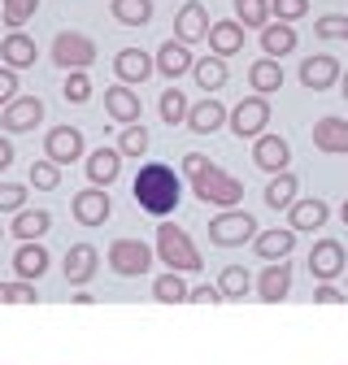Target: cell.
Listing matches in <instances>:
<instances>
[{
    "mask_svg": "<svg viewBox=\"0 0 348 365\" xmlns=\"http://www.w3.org/2000/svg\"><path fill=\"white\" fill-rule=\"evenodd\" d=\"M130 192H135V200H140V209H144V213L165 217V213H174V205H179L183 182H179V174H174L165 161H153V165H144V170L135 174Z\"/></svg>",
    "mask_w": 348,
    "mask_h": 365,
    "instance_id": "1",
    "label": "cell"
},
{
    "mask_svg": "<svg viewBox=\"0 0 348 365\" xmlns=\"http://www.w3.org/2000/svg\"><path fill=\"white\" fill-rule=\"evenodd\" d=\"M183 170H188V178H192V187H196V196L205 200V205H218V209H231V205H240L244 200V187L231 178V174H222L209 157H200V153H188L183 157Z\"/></svg>",
    "mask_w": 348,
    "mask_h": 365,
    "instance_id": "2",
    "label": "cell"
},
{
    "mask_svg": "<svg viewBox=\"0 0 348 365\" xmlns=\"http://www.w3.org/2000/svg\"><path fill=\"white\" fill-rule=\"evenodd\" d=\"M157 257L174 269V274H196L200 269V252L192 244V235L174 222H161L157 226Z\"/></svg>",
    "mask_w": 348,
    "mask_h": 365,
    "instance_id": "3",
    "label": "cell"
},
{
    "mask_svg": "<svg viewBox=\"0 0 348 365\" xmlns=\"http://www.w3.org/2000/svg\"><path fill=\"white\" fill-rule=\"evenodd\" d=\"M53 61L61 66V70H87L96 61V43L87 39V35H78V31H66V35H57L53 39Z\"/></svg>",
    "mask_w": 348,
    "mask_h": 365,
    "instance_id": "4",
    "label": "cell"
},
{
    "mask_svg": "<svg viewBox=\"0 0 348 365\" xmlns=\"http://www.w3.org/2000/svg\"><path fill=\"white\" fill-rule=\"evenodd\" d=\"M109 265L122 274V279H140V274H148V265H153V252L140 240H113L109 244Z\"/></svg>",
    "mask_w": 348,
    "mask_h": 365,
    "instance_id": "5",
    "label": "cell"
},
{
    "mask_svg": "<svg viewBox=\"0 0 348 365\" xmlns=\"http://www.w3.org/2000/svg\"><path fill=\"white\" fill-rule=\"evenodd\" d=\"M252 235H257L252 213H222V217L209 222V240H213L218 248H235V244H244V240H252Z\"/></svg>",
    "mask_w": 348,
    "mask_h": 365,
    "instance_id": "6",
    "label": "cell"
},
{
    "mask_svg": "<svg viewBox=\"0 0 348 365\" xmlns=\"http://www.w3.org/2000/svg\"><path fill=\"white\" fill-rule=\"evenodd\" d=\"M266 122H270V105L261 101V96H248V101H240L231 109V130L240 135V140H248V135H257V140H261Z\"/></svg>",
    "mask_w": 348,
    "mask_h": 365,
    "instance_id": "7",
    "label": "cell"
},
{
    "mask_svg": "<svg viewBox=\"0 0 348 365\" xmlns=\"http://www.w3.org/2000/svg\"><path fill=\"white\" fill-rule=\"evenodd\" d=\"M44 148H48V161L70 165V161L83 157V130L78 126H53L48 135H44Z\"/></svg>",
    "mask_w": 348,
    "mask_h": 365,
    "instance_id": "8",
    "label": "cell"
},
{
    "mask_svg": "<svg viewBox=\"0 0 348 365\" xmlns=\"http://www.w3.org/2000/svg\"><path fill=\"white\" fill-rule=\"evenodd\" d=\"M309 274H314L318 283L339 279V274H344V248H339L335 240H318V244L309 248Z\"/></svg>",
    "mask_w": 348,
    "mask_h": 365,
    "instance_id": "9",
    "label": "cell"
},
{
    "mask_svg": "<svg viewBox=\"0 0 348 365\" xmlns=\"http://www.w3.org/2000/svg\"><path fill=\"white\" fill-rule=\"evenodd\" d=\"M252 161H257V170H266V174H287L292 148H287V140H279V135H261L257 148H252Z\"/></svg>",
    "mask_w": 348,
    "mask_h": 365,
    "instance_id": "10",
    "label": "cell"
},
{
    "mask_svg": "<svg viewBox=\"0 0 348 365\" xmlns=\"http://www.w3.org/2000/svg\"><path fill=\"white\" fill-rule=\"evenodd\" d=\"M109 213H113V205H109V196H105L101 187H87V192L74 196V217H78L83 226H105Z\"/></svg>",
    "mask_w": 348,
    "mask_h": 365,
    "instance_id": "11",
    "label": "cell"
},
{
    "mask_svg": "<svg viewBox=\"0 0 348 365\" xmlns=\"http://www.w3.org/2000/svg\"><path fill=\"white\" fill-rule=\"evenodd\" d=\"M39 118H44V101H39V96H18V101L5 109V130H14V135L35 130Z\"/></svg>",
    "mask_w": 348,
    "mask_h": 365,
    "instance_id": "12",
    "label": "cell"
},
{
    "mask_svg": "<svg viewBox=\"0 0 348 365\" xmlns=\"http://www.w3.org/2000/svg\"><path fill=\"white\" fill-rule=\"evenodd\" d=\"M96 248L92 244H74L70 252H66V283H74V287H83L87 279L96 274Z\"/></svg>",
    "mask_w": 348,
    "mask_h": 365,
    "instance_id": "13",
    "label": "cell"
},
{
    "mask_svg": "<svg viewBox=\"0 0 348 365\" xmlns=\"http://www.w3.org/2000/svg\"><path fill=\"white\" fill-rule=\"evenodd\" d=\"M44 269H48V248H44V244H22L14 252V274L22 283H35Z\"/></svg>",
    "mask_w": 348,
    "mask_h": 365,
    "instance_id": "14",
    "label": "cell"
},
{
    "mask_svg": "<svg viewBox=\"0 0 348 365\" xmlns=\"http://www.w3.org/2000/svg\"><path fill=\"white\" fill-rule=\"evenodd\" d=\"M174 31H179V43H196V39H205L209 35V14H205V5H183L179 9V18H174Z\"/></svg>",
    "mask_w": 348,
    "mask_h": 365,
    "instance_id": "15",
    "label": "cell"
},
{
    "mask_svg": "<svg viewBox=\"0 0 348 365\" xmlns=\"http://www.w3.org/2000/svg\"><path fill=\"white\" fill-rule=\"evenodd\" d=\"M105 109H109L113 122H126V126H130V122H140V96H135L130 87H122V83L105 91Z\"/></svg>",
    "mask_w": 348,
    "mask_h": 365,
    "instance_id": "16",
    "label": "cell"
},
{
    "mask_svg": "<svg viewBox=\"0 0 348 365\" xmlns=\"http://www.w3.org/2000/svg\"><path fill=\"white\" fill-rule=\"evenodd\" d=\"M113 70H118L122 87H126V83H144V78L153 74V57H148L144 48H122L118 61H113Z\"/></svg>",
    "mask_w": 348,
    "mask_h": 365,
    "instance_id": "17",
    "label": "cell"
},
{
    "mask_svg": "<svg viewBox=\"0 0 348 365\" xmlns=\"http://www.w3.org/2000/svg\"><path fill=\"white\" fill-rule=\"evenodd\" d=\"M122 170V153L118 148H96L92 157H87V178L96 182V187H109V182L118 178Z\"/></svg>",
    "mask_w": 348,
    "mask_h": 365,
    "instance_id": "18",
    "label": "cell"
},
{
    "mask_svg": "<svg viewBox=\"0 0 348 365\" xmlns=\"http://www.w3.org/2000/svg\"><path fill=\"white\" fill-rule=\"evenodd\" d=\"M257 292H261V300H266V304L287 300V292H292V269H287V261H279V265H270L266 274H261Z\"/></svg>",
    "mask_w": 348,
    "mask_h": 365,
    "instance_id": "19",
    "label": "cell"
},
{
    "mask_svg": "<svg viewBox=\"0 0 348 365\" xmlns=\"http://www.w3.org/2000/svg\"><path fill=\"white\" fill-rule=\"evenodd\" d=\"M335 78H339V61H335V57H309V61H300V83H304V87L322 91V87H331Z\"/></svg>",
    "mask_w": 348,
    "mask_h": 365,
    "instance_id": "20",
    "label": "cell"
},
{
    "mask_svg": "<svg viewBox=\"0 0 348 365\" xmlns=\"http://www.w3.org/2000/svg\"><path fill=\"white\" fill-rule=\"evenodd\" d=\"M314 144L322 153H348V122L344 118H322L314 126Z\"/></svg>",
    "mask_w": 348,
    "mask_h": 365,
    "instance_id": "21",
    "label": "cell"
},
{
    "mask_svg": "<svg viewBox=\"0 0 348 365\" xmlns=\"http://www.w3.org/2000/svg\"><path fill=\"white\" fill-rule=\"evenodd\" d=\"M209 48H213L218 57L240 53V48H244V26H240V22H213V26H209Z\"/></svg>",
    "mask_w": 348,
    "mask_h": 365,
    "instance_id": "22",
    "label": "cell"
},
{
    "mask_svg": "<svg viewBox=\"0 0 348 365\" xmlns=\"http://www.w3.org/2000/svg\"><path fill=\"white\" fill-rule=\"evenodd\" d=\"M0 57L9 61V70H26V66H35V39H26L22 31L5 35V43H0Z\"/></svg>",
    "mask_w": 348,
    "mask_h": 365,
    "instance_id": "23",
    "label": "cell"
},
{
    "mask_svg": "<svg viewBox=\"0 0 348 365\" xmlns=\"http://www.w3.org/2000/svg\"><path fill=\"white\" fill-rule=\"evenodd\" d=\"M222 122H227V109L218 105L213 96H209V101H200V105L188 113V130H192V135H209V130H218Z\"/></svg>",
    "mask_w": 348,
    "mask_h": 365,
    "instance_id": "24",
    "label": "cell"
},
{
    "mask_svg": "<svg viewBox=\"0 0 348 365\" xmlns=\"http://www.w3.org/2000/svg\"><path fill=\"white\" fill-rule=\"evenodd\" d=\"M296 248V235L292 231H261V240H257V257H266V261H287V252Z\"/></svg>",
    "mask_w": 348,
    "mask_h": 365,
    "instance_id": "25",
    "label": "cell"
},
{
    "mask_svg": "<svg viewBox=\"0 0 348 365\" xmlns=\"http://www.w3.org/2000/svg\"><path fill=\"white\" fill-rule=\"evenodd\" d=\"M48 213H44V209H22L18 217H14V235L22 240V244H39V235L44 231H48Z\"/></svg>",
    "mask_w": 348,
    "mask_h": 365,
    "instance_id": "26",
    "label": "cell"
},
{
    "mask_svg": "<svg viewBox=\"0 0 348 365\" xmlns=\"http://www.w3.org/2000/svg\"><path fill=\"white\" fill-rule=\"evenodd\" d=\"M248 83H252V91L257 96H270V91H279L283 87V70H279V61H252V70H248Z\"/></svg>",
    "mask_w": 348,
    "mask_h": 365,
    "instance_id": "27",
    "label": "cell"
},
{
    "mask_svg": "<svg viewBox=\"0 0 348 365\" xmlns=\"http://www.w3.org/2000/svg\"><path fill=\"white\" fill-rule=\"evenodd\" d=\"M188 66H192V53H188V43H179V39L161 43V53H157V70H161V74L179 78V74H183Z\"/></svg>",
    "mask_w": 348,
    "mask_h": 365,
    "instance_id": "28",
    "label": "cell"
},
{
    "mask_svg": "<svg viewBox=\"0 0 348 365\" xmlns=\"http://www.w3.org/2000/svg\"><path fill=\"white\" fill-rule=\"evenodd\" d=\"M327 222V205L322 200H296L292 205V231H318Z\"/></svg>",
    "mask_w": 348,
    "mask_h": 365,
    "instance_id": "29",
    "label": "cell"
},
{
    "mask_svg": "<svg viewBox=\"0 0 348 365\" xmlns=\"http://www.w3.org/2000/svg\"><path fill=\"white\" fill-rule=\"evenodd\" d=\"M261 48H266V57H270V61H275V57H283V53H292V48H296V31H292L287 22L266 26V31H261Z\"/></svg>",
    "mask_w": 348,
    "mask_h": 365,
    "instance_id": "30",
    "label": "cell"
},
{
    "mask_svg": "<svg viewBox=\"0 0 348 365\" xmlns=\"http://www.w3.org/2000/svg\"><path fill=\"white\" fill-rule=\"evenodd\" d=\"M153 296L161 300V304H183V300H192V292H188V283H183V274H161V279L153 283Z\"/></svg>",
    "mask_w": 348,
    "mask_h": 365,
    "instance_id": "31",
    "label": "cell"
},
{
    "mask_svg": "<svg viewBox=\"0 0 348 365\" xmlns=\"http://www.w3.org/2000/svg\"><path fill=\"white\" fill-rule=\"evenodd\" d=\"M248 287H252V283H248V269H244V265H227L222 274H218V292H222L227 300H244Z\"/></svg>",
    "mask_w": 348,
    "mask_h": 365,
    "instance_id": "32",
    "label": "cell"
},
{
    "mask_svg": "<svg viewBox=\"0 0 348 365\" xmlns=\"http://www.w3.org/2000/svg\"><path fill=\"white\" fill-rule=\"evenodd\" d=\"M266 205H270V209H292V205H296V178H292V174H275V178H270Z\"/></svg>",
    "mask_w": 348,
    "mask_h": 365,
    "instance_id": "33",
    "label": "cell"
},
{
    "mask_svg": "<svg viewBox=\"0 0 348 365\" xmlns=\"http://www.w3.org/2000/svg\"><path fill=\"white\" fill-rule=\"evenodd\" d=\"M113 18L122 26H144L153 18V5L148 0H113Z\"/></svg>",
    "mask_w": 348,
    "mask_h": 365,
    "instance_id": "34",
    "label": "cell"
},
{
    "mask_svg": "<svg viewBox=\"0 0 348 365\" xmlns=\"http://www.w3.org/2000/svg\"><path fill=\"white\" fill-rule=\"evenodd\" d=\"M192 70H196V83H200L205 91H218V87L227 83V61H218V57H209V61H196Z\"/></svg>",
    "mask_w": 348,
    "mask_h": 365,
    "instance_id": "35",
    "label": "cell"
},
{
    "mask_svg": "<svg viewBox=\"0 0 348 365\" xmlns=\"http://www.w3.org/2000/svg\"><path fill=\"white\" fill-rule=\"evenodd\" d=\"M188 101H183V91L179 87H170V91H161V118L174 126V122H188Z\"/></svg>",
    "mask_w": 348,
    "mask_h": 365,
    "instance_id": "36",
    "label": "cell"
},
{
    "mask_svg": "<svg viewBox=\"0 0 348 365\" xmlns=\"http://www.w3.org/2000/svg\"><path fill=\"white\" fill-rule=\"evenodd\" d=\"M118 153H126V157H144V153H148V130H144V126H130V130H122Z\"/></svg>",
    "mask_w": 348,
    "mask_h": 365,
    "instance_id": "37",
    "label": "cell"
},
{
    "mask_svg": "<svg viewBox=\"0 0 348 365\" xmlns=\"http://www.w3.org/2000/svg\"><path fill=\"white\" fill-rule=\"evenodd\" d=\"M235 14H240L244 26H266L270 5H266V0H235Z\"/></svg>",
    "mask_w": 348,
    "mask_h": 365,
    "instance_id": "38",
    "label": "cell"
},
{
    "mask_svg": "<svg viewBox=\"0 0 348 365\" xmlns=\"http://www.w3.org/2000/svg\"><path fill=\"white\" fill-rule=\"evenodd\" d=\"M31 182L39 192H53L57 182H61V170H57V161H35L31 165Z\"/></svg>",
    "mask_w": 348,
    "mask_h": 365,
    "instance_id": "39",
    "label": "cell"
},
{
    "mask_svg": "<svg viewBox=\"0 0 348 365\" xmlns=\"http://www.w3.org/2000/svg\"><path fill=\"white\" fill-rule=\"evenodd\" d=\"M22 200H26L22 182H0V213H22Z\"/></svg>",
    "mask_w": 348,
    "mask_h": 365,
    "instance_id": "40",
    "label": "cell"
},
{
    "mask_svg": "<svg viewBox=\"0 0 348 365\" xmlns=\"http://www.w3.org/2000/svg\"><path fill=\"white\" fill-rule=\"evenodd\" d=\"M87 96H92V83H87V74H83V70L66 74V101H70V105H83Z\"/></svg>",
    "mask_w": 348,
    "mask_h": 365,
    "instance_id": "41",
    "label": "cell"
},
{
    "mask_svg": "<svg viewBox=\"0 0 348 365\" xmlns=\"http://www.w3.org/2000/svg\"><path fill=\"white\" fill-rule=\"evenodd\" d=\"M322 39H348V18L344 14H327V18H318V26H314Z\"/></svg>",
    "mask_w": 348,
    "mask_h": 365,
    "instance_id": "42",
    "label": "cell"
},
{
    "mask_svg": "<svg viewBox=\"0 0 348 365\" xmlns=\"http://www.w3.org/2000/svg\"><path fill=\"white\" fill-rule=\"evenodd\" d=\"M35 9H39V0H5V22L9 26H22Z\"/></svg>",
    "mask_w": 348,
    "mask_h": 365,
    "instance_id": "43",
    "label": "cell"
},
{
    "mask_svg": "<svg viewBox=\"0 0 348 365\" xmlns=\"http://www.w3.org/2000/svg\"><path fill=\"white\" fill-rule=\"evenodd\" d=\"M275 18L279 22H296V18H304V9H309V0H275Z\"/></svg>",
    "mask_w": 348,
    "mask_h": 365,
    "instance_id": "44",
    "label": "cell"
},
{
    "mask_svg": "<svg viewBox=\"0 0 348 365\" xmlns=\"http://www.w3.org/2000/svg\"><path fill=\"white\" fill-rule=\"evenodd\" d=\"M18 101V70H0V105H14Z\"/></svg>",
    "mask_w": 348,
    "mask_h": 365,
    "instance_id": "45",
    "label": "cell"
},
{
    "mask_svg": "<svg viewBox=\"0 0 348 365\" xmlns=\"http://www.w3.org/2000/svg\"><path fill=\"white\" fill-rule=\"evenodd\" d=\"M9 304H39V296H35L31 283H14L9 287Z\"/></svg>",
    "mask_w": 348,
    "mask_h": 365,
    "instance_id": "46",
    "label": "cell"
},
{
    "mask_svg": "<svg viewBox=\"0 0 348 365\" xmlns=\"http://www.w3.org/2000/svg\"><path fill=\"white\" fill-rule=\"evenodd\" d=\"M314 300H318V304H348V296H344V292H335L331 283H322V287L314 292Z\"/></svg>",
    "mask_w": 348,
    "mask_h": 365,
    "instance_id": "47",
    "label": "cell"
},
{
    "mask_svg": "<svg viewBox=\"0 0 348 365\" xmlns=\"http://www.w3.org/2000/svg\"><path fill=\"white\" fill-rule=\"evenodd\" d=\"M192 304H222V292H218V287H196Z\"/></svg>",
    "mask_w": 348,
    "mask_h": 365,
    "instance_id": "48",
    "label": "cell"
},
{
    "mask_svg": "<svg viewBox=\"0 0 348 365\" xmlns=\"http://www.w3.org/2000/svg\"><path fill=\"white\" fill-rule=\"evenodd\" d=\"M9 165H14V144L0 140V170H9Z\"/></svg>",
    "mask_w": 348,
    "mask_h": 365,
    "instance_id": "49",
    "label": "cell"
},
{
    "mask_svg": "<svg viewBox=\"0 0 348 365\" xmlns=\"http://www.w3.org/2000/svg\"><path fill=\"white\" fill-rule=\"evenodd\" d=\"M0 304H9V287L5 283H0Z\"/></svg>",
    "mask_w": 348,
    "mask_h": 365,
    "instance_id": "50",
    "label": "cell"
},
{
    "mask_svg": "<svg viewBox=\"0 0 348 365\" xmlns=\"http://www.w3.org/2000/svg\"><path fill=\"white\" fill-rule=\"evenodd\" d=\"M339 87H344V101H348V74H344V78H339Z\"/></svg>",
    "mask_w": 348,
    "mask_h": 365,
    "instance_id": "51",
    "label": "cell"
},
{
    "mask_svg": "<svg viewBox=\"0 0 348 365\" xmlns=\"http://www.w3.org/2000/svg\"><path fill=\"white\" fill-rule=\"evenodd\" d=\"M339 213H344V226H348V200H344V209H339Z\"/></svg>",
    "mask_w": 348,
    "mask_h": 365,
    "instance_id": "52",
    "label": "cell"
}]
</instances>
